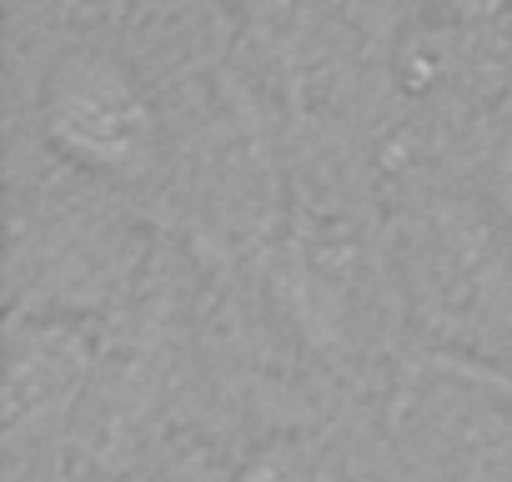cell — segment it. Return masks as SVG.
Listing matches in <instances>:
<instances>
[{
	"label": "cell",
	"mask_w": 512,
	"mask_h": 482,
	"mask_svg": "<svg viewBox=\"0 0 512 482\" xmlns=\"http://www.w3.org/2000/svg\"><path fill=\"white\" fill-rule=\"evenodd\" d=\"M231 482H307V457L297 442H272L256 457H246L231 472Z\"/></svg>",
	"instance_id": "4"
},
{
	"label": "cell",
	"mask_w": 512,
	"mask_h": 482,
	"mask_svg": "<svg viewBox=\"0 0 512 482\" xmlns=\"http://www.w3.org/2000/svg\"><path fill=\"white\" fill-rule=\"evenodd\" d=\"M96 362V342L71 317H11L6 372H0V432L21 452L41 442L81 397Z\"/></svg>",
	"instance_id": "3"
},
{
	"label": "cell",
	"mask_w": 512,
	"mask_h": 482,
	"mask_svg": "<svg viewBox=\"0 0 512 482\" xmlns=\"http://www.w3.org/2000/svg\"><path fill=\"white\" fill-rule=\"evenodd\" d=\"M402 292L417 327L457 362H512V226L462 191H442L402 221Z\"/></svg>",
	"instance_id": "1"
},
{
	"label": "cell",
	"mask_w": 512,
	"mask_h": 482,
	"mask_svg": "<svg viewBox=\"0 0 512 482\" xmlns=\"http://www.w3.org/2000/svg\"><path fill=\"white\" fill-rule=\"evenodd\" d=\"M46 146L106 181H141L161 156V116L146 81L106 46L66 51L41 81Z\"/></svg>",
	"instance_id": "2"
}]
</instances>
